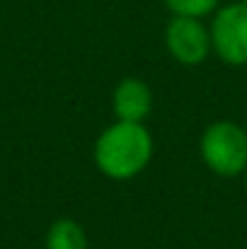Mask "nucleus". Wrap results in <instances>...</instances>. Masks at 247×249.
Here are the masks:
<instances>
[{"label":"nucleus","mask_w":247,"mask_h":249,"mask_svg":"<svg viewBox=\"0 0 247 249\" xmlns=\"http://www.w3.org/2000/svg\"><path fill=\"white\" fill-rule=\"evenodd\" d=\"M153 158V138L143 124L116 121L107 126L95 143V162L109 179H131Z\"/></svg>","instance_id":"nucleus-1"},{"label":"nucleus","mask_w":247,"mask_h":249,"mask_svg":"<svg viewBox=\"0 0 247 249\" xmlns=\"http://www.w3.org/2000/svg\"><path fill=\"white\" fill-rule=\"evenodd\" d=\"M201 160L218 177H238L247 169V128L216 121L201 133Z\"/></svg>","instance_id":"nucleus-2"},{"label":"nucleus","mask_w":247,"mask_h":249,"mask_svg":"<svg viewBox=\"0 0 247 249\" xmlns=\"http://www.w3.org/2000/svg\"><path fill=\"white\" fill-rule=\"evenodd\" d=\"M211 46L228 66L247 63V2H233L216 12L211 22Z\"/></svg>","instance_id":"nucleus-3"},{"label":"nucleus","mask_w":247,"mask_h":249,"mask_svg":"<svg viewBox=\"0 0 247 249\" xmlns=\"http://www.w3.org/2000/svg\"><path fill=\"white\" fill-rule=\"evenodd\" d=\"M165 44L170 56L184 66H199L213 51L211 32L204 27L199 17L174 15L165 29Z\"/></svg>","instance_id":"nucleus-4"},{"label":"nucleus","mask_w":247,"mask_h":249,"mask_svg":"<svg viewBox=\"0 0 247 249\" xmlns=\"http://www.w3.org/2000/svg\"><path fill=\"white\" fill-rule=\"evenodd\" d=\"M114 114L116 121H131L143 124L153 109V92L151 87L138 78H126L116 85L114 89Z\"/></svg>","instance_id":"nucleus-5"},{"label":"nucleus","mask_w":247,"mask_h":249,"mask_svg":"<svg viewBox=\"0 0 247 249\" xmlns=\"http://www.w3.org/2000/svg\"><path fill=\"white\" fill-rule=\"evenodd\" d=\"M46 249H87V232L78 220L61 218L46 232Z\"/></svg>","instance_id":"nucleus-6"},{"label":"nucleus","mask_w":247,"mask_h":249,"mask_svg":"<svg viewBox=\"0 0 247 249\" xmlns=\"http://www.w3.org/2000/svg\"><path fill=\"white\" fill-rule=\"evenodd\" d=\"M165 5L174 12V15H182V17H204L209 12L216 10L218 0H165Z\"/></svg>","instance_id":"nucleus-7"},{"label":"nucleus","mask_w":247,"mask_h":249,"mask_svg":"<svg viewBox=\"0 0 247 249\" xmlns=\"http://www.w3.org/2000/svg\"><path fill=\"white\" fill-rule=\"evenodd\" d=\"M245 189H247V169H245Z\"/></svg>","instance_id":"nucleus-8"},{"label":"nucleus","mask_w":247,"mask_h":249,"mask_svg":"<svg viewBox=\"0 0 247 249\" xmlns=\"http://www.w3.org/2000/svg\"><path fill=\"white\" fill-rule=\"evenodd\" d=\"M245 128H247V126H245Z\"/></svg>","instance_id":"nucleus-9"}]
</instances>
